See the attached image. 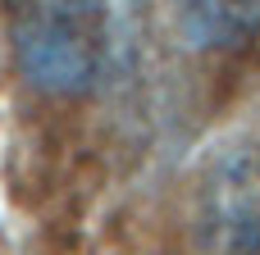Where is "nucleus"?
<instances>
[{
  "instance_id": "1",
  "label": "nucleus",
  "mask_w": 260,
  "mask_h": 255,
  "mask_svg": "<svg viewBox=\"0 0 260 255\" xmlns=\"http://www.w3.org/2000/svg\"><path fill=\"white\" fill-rule=\"evenodd\" d=\"M114 9L105 5H23L14 14V55L46 96H82L114 64Z\"/></svg>"
},
{
  "instance_id": "2",
  "label": "nucleus",
  "mask_w": 260,
  "mask_h": 255,
  "mask_svg": "<svg viewBox=\"0 0 260 255\" xmlns=\"http://www.w3.org/2000/svg\"><path fill=\"white\" fill-rule=\"evenodd\" d=\"M197 251L260 255V137L219 146L197 187Z\"/></svg>"
},
{
  "instance_id": "3",
  "label": "nucleus",
  "mask_w": 260,
  "mask_h": 255,
  "mask_svg": "<svg viewBox=\"0 0 260 255\" xmlns=\"http://www.w3.org/2000/svg\"><path fill=\"white\" fill-rule=\"evenodd\" d=\"M178 32L201 50H229L260 32V0L256 5H183Z\"/></svg>"
}]
</instances>
